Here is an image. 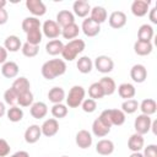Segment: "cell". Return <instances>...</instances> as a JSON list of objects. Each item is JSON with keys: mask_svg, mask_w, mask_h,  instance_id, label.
<instances>
[{"mask_svg": "<svg viewBox=\"0 0 157 157\" xmlns=\"http://www.w3.org/2000/svg\"><path fill=\"white\" fill-rule=\"evenodd\" d=\"M42 76L47 80H54L66 72V63L63 59H50L40 67Z\"/></svg>", "mask_w": 157, "mask_h": 157, "instance_id": "1", "label": "cell"}, {"mask_svg": "<svg viewBox=\"0 0 157 157\" xmlns=\"http://www.w3.org/2000/svg\"><path fill=\"white\" fill-rule=\"evenodd\" d=\"M86 48V43L83 39L80 38H75L72 40H69L66 44H64L63 52H61V56L63 60L65 61H72L77 58L78 54H81Z\"/></svg>", "mask_w": 157, "mask_h": 157, "instance_id": "2", "label": "cell"}, {"mask_svg": "<svg viewBox=\"0 0 157 157\" xmlns=\"http://www.w3.org/2000/svg\"><path fill=\"white\" fill-rule=\"evenodd\" d=\"M86 96V91L82 86L80 85H75L70 88L67 96L65 97L66 101V105L69 108H78L81 105V103L83 102Z\"/></svg>", "mask_w": 157, "mask_h": 157, "instance_id": "3", "label": "cell"}, {"mask_svg": "<svg viewBox=\"0 0 157 157\" xmlns=\"http://www.w3.org/2000/svg\"><path fill=\"white\" fill-rule=\"evenodd\" d=\"M93 66L101 74H109L114 69V61L108 55H98L93 61Z\"/></svg>", "mask_w": 157, "mask_h": 157, "instance_id": "4", "label": "cell"}, {"mask_svg": "<svg viewBox=\"0 0 157 157\" xmlns=\"http://www.w3.org/2000/svg\"><path fill=\"white\" fill-rule=\"evenodd\" d=\"M151 124H152V119L151 117L148 115H145V114H139L136 118H135V121H134V129H135V132L136 134H140V135H145L150 131L151 129Z\"/></svg>", "mask_w": 157, "mask_h": 157, "instance_id": "5", "label": "cell"}, {"mask_svg": "<svg viewBox=\"0 0 157 157\" xmlns=\"http://www.w3.org/2000/svg\"><path fill=\"white\" fill-rule=\"evenodd\" d=\"M42 33L49 39H56L61 34V27L54 20H47L42 25Z\"/></svg>", "mask_w": 157, "mask_h": 157, "instance_id": "6", "label": "cell"}, {"mask_svg": "<svg viewBox=\"0 0 157 157\" xmlns=\"http://www.w3.org/2000/svg\"><path fill=\"white\" fill-rule=\"evenodd\" d=\"M151 1L150 0H134L131 4V13L136 17H144L148 13Z\"/></svg>", "mask_w": 157, "mask_h": 157, "instance_id": "7", "label": "cell"}, {"mask_svg": "<svg viewBox=\"0 0 157 157\" xmlns=\"http://www.w3.org/2000/svg\"><path fill=\"white\" fill-rule=\"evenodd\" d=\"M40 130H42V135L47 136V137H52L54 135L58 134L59 131V121L55 118H49L47 120L43 121V124L40 125Z\"/></svg>", "mask_w": 157, "mask_h": 157, "instance_id": "8", "label": "cell"}, {"mask_svg": "<svg viewBox=\"0 0 157 157\" xmlns=\"http://www.w3.org/2000/svg\"><path fill=\"white\" fill-rule=\"evenodd\" d=\"M80 29L83 32V34L86 37H96L99 32H101V25H97L96 22H93L90 17H86L82 23Z\"/></svg>", "mask_w": 157, "mask_h": 157, "instance_id": "9", "label": "cell"}, {"mask_svg": "<svg viewBox=\"0 0 157 157\" xmlns=\"http://www.w3.org/2000/svg\"><path fill=\"white\" fill-rule=\"evenodd\" d=\"M75 142L76 145L82 148V150H86L88 147H91L92 142H93V137H92V134L88 131V130H78L76 136H75Z\"/></svg>", "mask_w": 157, "mask_h": 157, "instance_id": "10", "label": "cell"}, {"mask_svg": "<svg viewBox=\"0 0 157 157\" xmlns=\"http://www.w3.org/2000/svg\"><path fill=\"white\" fill-rule=\"evenodd\" d=\"M26 7L33 15V17H37V18L45 15V12H47V7L42 0H27Z\"/></svg>", "mask_w": 157, "mask_h": 157, "instance_id": "11", "label": "cell"}, {"mask_svg": "<svg viewBox=\"0 0 157 157\" xmlns=\"http://www.w3.org/2000/svg\"><path fill=\"white\" fill-rule=\"evenodd\" d=\"M91 5L86 0H76L72 4V13L77 17L86 18L91 12Z\"/></svg>", "mask_w": 157, "mask_h": 157, "instance_id": "12", "label": "cell"}, {"mask_svg": "<svg viewBox=\"0 0 157 157\" xmlns=\"http://www.w3.org/2000/svg\"><path fill=\"white\" fill-rule=\"evenodd\" d=\"M126 15L123 11H113L108 17V23L112 28L119 29L126 25Z\"/></svg>", "mask_w": 157, "mask_h": 157, "instance_id": "13", "label": "cell"}, {"mask_svg": "<svg viewBox=\"0 0 157 157\" xmlns=\"http://www.w3.org/2000/svg\"><path fill=\"white\" fill-rule=\"evenodd\" d=\"M130 77L136 83H142L147 78V69L142 64H135L130 69Z\"/></svg>", "mask_w": 157, "mask_h": 157, "instance_id": "14", "label": "cell"}, {"mask_svg": "<svg viewBox=\"0 0 157 157\" xmlns=\"http://www.w3.org/2000/svg\"><path fill=\"white\" fill-rule=\"evenodd\" d=\"M42 136V130L40 126L37 124H32L29 125L26 131H25V141L27 144H36Z\"/></svg>", "mask_w": 157, "mask_h": 157, "instance_id": "15", "label": "cell"}, {"mask_svg": "<svg viewBox=\"0 0 157 157\" xmlns=\"http://www.w3.org/2000/svg\"><path fill=\"white\" fill-rule=\"evenodd\" d=\"M114 142L109 139H102L97 142L96 145V152L98 155H102V156H109L114 152Z\"/></svg>", "mask_w": 157, "mask_h": 157, "instance_id": "16", "label": "cell"}, {"mask_svg": "<svg viewBox=\"0 0 157 157\" xmlns=\"http://www.w3.org/2000/svg\"><path fill=\"white\" fill-rule=\"evenodd\" d=\"M29 113L34 119H43L48 114V105L44 102H33L29 107Z\"/></svg>", "mask_w": 157, "mask_h": 157, "instance_id": "17", "label": "cell"}, {"mask_svg": "<svg viewBox=\"0 0 157 157\" xmlns=\"http://www.w3.org/2000/svg\"><path fill=\"white\" fill-rule=\"evenodd\" d=\"M145 147V139L140 134H132L128 140V148L131 152H140Z\"/></svg>", "mask_w": 157, "mask_h": 157, "instance_id": "18", "label": "cell"}, {"mask_svg": "<svg viewBox=\"0 0 157 157\" xmlns=\"http://www.w3.org/2000/svg\"><path fill=\"white\" fill-rule=\"evenodd\" d=\"M61 28L75 23V15L70 10H61L56 13V21H55Z\"/></svg>", "mask_w": 157, "mask_h": 157, "instance_id": "19", "label": "cell"}, {"mask_svg": "<svg viewBox=\"0 0 157 157\" xmlns=\"http://www.w3.org/2000/svg\"><path fill=\"white\" fill-rule=\"evenodd\" d=\"M11 88H12V90L16 92V94L18 96V94H22V93H25V92L31 91V90H29V88H31V83H29V81H28L27 77L20 76V77H17V78L12 82Z\"/></svg>", "mask_w": 157, "mask_h": 157, "instance_id": "20", "label": "cell"}, {"mask_svg": "<svg viewBox=\"0 0 157 157\" xmlns=\"http://www.w3.org/2000/svg\"><path fill=\"white\" fill-rule=\"evenodd\" d=\"M108 17V13H107V10L103 7V6H94L91 9V12H90V18L96 22L97 25H102L103 22H105Z\"/></svg>", "mask_w": 157, "mask_h": 157, "instance_id": "21", "label": "cell"}, {"mask_svg": "<svg viewBox=\"0 0 157 157\" xmlns=\"http://www.w3.org/2000/svg\"><path fill=\"white\" fill-rule=\"evenodd\" d=\"M118 94L124 98V99H131L135 97L136 94V88L132 83H129V82H123L118 86Z\"/></svg>", "mask_w": 157, "mask_h": 157, "instance_id": "22", "label": "cell"}, {"mask_svg": "<svg viewBox=\"0 0 157 157\" xmlns=\"http://www.w3.org/2000/svg\"><path fill=\"white\" fill-rule=\"evenodd\" d=\"M139 109L141 110V114L151 117L157 110V103L153 98H145L141 103H139Z\"/></svg>", "mask_w": 157, "mask_h": 157, "instance_id": "23", "label": "cell"}, {"mask_svg": "<svg viewBox=\"0 0 157 157\" xmlns=\"http://www.w3.org/2000/svg\"><path fill=\"white\" fill-rule=\"evenodd\" d=\"M155 36V31H153V27L148 23H144L139 27V31H137V40H141V42H151V39L153 38Z\"/></svg>", "mask_w": 157, "mask_h": 157, "instance_id": "24", "label": "cell"}, {"mask_svg": "<svg viewBox=\"0 0 157 157\" xmlns=\"http://www.w3.org/2000/svg\"><path fill=\"white\" fill-rule=\"evenodd\" d=\"M18 65L15 61H6L1 66V74L6 78H13L18 75Z\"/></svg>", "mask_w": 157, "mask_h": 157, "instance_id": "25", "label": "cell"}, {"mask_svg": "<svg viewBox=\"0 0 157 157\" xmlns=\"http://www.w3.org/2000/svg\"><path fill=\"white\" fill-rule=\"evenodd\" d=\"M153 50V45L151 42H141V40H136L134 43V52L135 54L140 55V56H146L150 55Z\"/></svg>", "mask_w": 157, "mask_h": 157, "instance_id": "26", "label": "cell"}, {"mask_svg": "<svg viewBox=\"0 0 157 157\" xmlns=\"http://www.w3.org/2000/svg\"><path fill=\"white\" fill-rule=\"evenodd\" d=\"M65 91L63 87L60 86H55V87H52L48 92V99L53 103V104H56V103H63V101L65 99Z\"/></svg>", "mask_w": 157, "mask_h": 157, "instance_id": "27", "label": "cell"}, {"mask_svg": "<svg viewBox=\"0 0 157 157\" xmlns=\"http://www.w3.org/2000/svg\"><path fill=\"white\" fill-rule=\"evenodd\" d=\"M98 82H99L101 87L103 88L104 96H112V94L117 91V83H115V81H114L112 77H109V76H103Z\"/></svg>", "mask_w": 157, "mask_h": 157, "instance_id": "28", "label": "cell"}, {"mask_svg": "<svg viewBox=\"0 0 157 157\" xmlns=\"http://www.w3.org/2000/svg\"><path fill=\"white\" fill-rule=\"evenodd\" d=\"M21 47H22L21 39H20L17 36H15V34L6 37V39H5V42H4V48H5L7 52H11V53L18 52V50L21 49Z\"/></svg>", "mask_w": 157, "mask_h": 157, "instance_id": "29", "label": "cell"}, {"mask_svg": "<svg viewBox=\"0 0 157 157\" xmlns=\"http://www.w3.org/2000/svg\"><path fill=\"white\" fill-rule=\"evenodd\" d=\"M108 114H109V119H110V124L112 126H120L125 123V117L126 114L121 110V109H108Z\"/></svg>", "mask_w": 157, "mask_h": 157, "instance_id": "30", "label": "cell"}, {"mask_svg": "<svg viewBox=\"0 0 157 157\" xmlns=\"http://www.w3.org/2000/svg\"><path fill=\"white\" fill-rule=\"evenodd\" d=\"M21 27H22V31H23L25 33H28L29 31L42 28V23H40V21H39L37 17L29 16V17L23 18V21H22V23H21Z\"/></svg>", "mask_w": 157, "mask_h": 157, "instance_id": "31", "label": "cell"}, {"mask_svg": "<svg viewBox=\"0 0 157 157\" xmlns=\"http://www.w3.org/2000/svg\"><path fill=\"white\" fill-rule=\"evenodd\" d=\"M92 132H93V135L97 136V137H104V136H107V135L110 132V128L107 126V125H104V124L97 118V119H94L93 123H92Z\"/></svg>", "mask_w": 157, "mask_h": 157, "instance_id": "32", "label": "cell"}, {"mask_svg": "<svg viewBox=\"0 0 157 157\" xmlns=\"http://www.w3.org/2000/svg\"><path fill=\"white\" fill-rule=\"evenodd\" d=\"M63 48H64V43L60 39H52L45 44V52L53 56L61 54Z\"/></svg>", "mask_w": 157, "mask_h": 157, "instance_id": "33", "label": "cell"}, {"mask_svg": "<svg viewBox=\"0 0 157 157\" xmlns=\"http://www.w3.org/2000/svg\"><path fill=\"white\" fill-rule=\"evenodd\" d=\"M76 67L77 70L81 72V74H90L93 69V61L91 60L90 56H81L77 59V63H76Z\"/></svg>", "mask_w": 157, "mask_h": 157, "instance_id": "34", "label": "cell"}, {"mask_svg": "<svg viewBox=\"0 0 157 157\" xmlns=\"http://www.w3.org/2000/svg\"><path fill=\"white\" fill-rule=\"evenodd\" d=\"M80 31H81V29H80L78 25L71 23V25H69V26L61 28V36H63L65 39H67V40H69V39L72 40V39H75V38L78 36Z\"/></svg>", "mask_w": 157, "mask_h": 157, "instance_id": "35", "label": "cell"}, {"mask_svg": "<svg viewBox=\"0 0 157 157\" xmlns=\"http://www.w3.org/2000/svg\"><path fill=\"white\" fill-rule=\"evenodd\" d=\"M6 117L12 123H18L22 120L23 118V110L17 107V105H13V107H10L7 110H6Z\"/></svg>", "mask_w": 157, "mask_h": 157, "instance_id": "36", "label": "cell"}, {"mask_svg": "<svg viewBox=\"0 0 157 157\" xmlns=\"http://www.w3.org/2000/svg\"><path fill=\"white\" fill-rule=\"evenodd\" d=\"M26 42L29 43V44H33V45H39L42 39H43V33H42V29H33V31H29L28 33H26Z\"/></svg>", "mask_w": 157, "mask_h": 157, "instance_id": "37", "label": "cell"}, {"mask_svg": "<svg viewBox=\"0 0 157 157\" xmlns=\"http://www.w3.org/2000/svg\"><path fill=\"white\" fill-rule=\"evenodd\" d=\"M88 96L90 98L97 101V99H101L104 97V92H103V88L101 87L99 82H93L88 87Z\"/></svg>", "mask_w": 157, "mask_h": 157, "instance_id": "38", "label": "cell"}, {"mask_svg": "<svg viewBox=\"0 0 157 157\" xmlns=\"http://www.w3.org/2000/svg\"><path fill=\"white\" fill-rule=\"evenodd\" d=\"M67 105L63 104V103H56V104H53L52 109H50V113L55 118V119H61V118H65L67 115Z\"/></svg>", "mask_w": 157, "mask_h": 157, "instance_id": "39", "label": "cell"}, {"mask_svg": "<svg viewBox=\"0 0 157 157\" xmlns=\"http://www.w3.org/2000/svg\"><path fill=\"white\" fill-rule=\"evenodd\" d=\"M139 109V102L134 98L131 99H125L121 103V110L125 114H134L136 110Z\"/></svg>", "mask_w": 157, "mask_h": 157, "instance_id": "40", "label": "cell"}, {"mask_svg": "<svg viewBox=\"0 0 157 157\" xmlns=\"http://www.w3.org/2000/svg\"><path fill=\"white\" fill-rule=\"evenodd\" d=\"M33 101H34V97L31 91L17 96V104H20V107H31L33 104Z\"/></svg>", "mask_w": 157, "mask_h": 157, "instance_id": "41", "label": "cell"}, {"mask_svg": "<svg viewBox=\"0 0 157 157\" xmlns=\"http://www.w3.org/2000/svg\"><path fill=\"white\" fill-rule=\"evenodd\" d=\"M21 52L27 58H33L38 54L39 52V45H33V44H29V43H23L22 47H21Z\"/></svg>", "mask_w": 157, "mask_h": 157, "instance_id": "42", "label": "cell"}, {"mask_svg": "<svg viewBox=\"0 0 157 157\" xmlns=\"http://www.w3.org/2000/svg\"><path fill=\"white\" fill-rule=\"evenodd\" d=\"M4 102L6 104H9L10 107H13L17 104V94L11 87L4 92Z\"/></svg>", "mask_w": 157, "mask_h": 157, "instance_id": "43", "label": "cell"}, {"mask_svg": "<svg viewBox=\"0 0 157 157\" xmlns=\"http://www.w3.org/2000/svg\"><path fill=\"white\" fill-rule=\"evenodd\" d=\"M81 108L85 113H93L97 109V102L92 98H85L81 103Z\"/></svg>", "mask_w": 157, "mask_h": 157, "instance_id": "44", "label": "cell"}, {"mask_svg": "<svg viewBox=\"0 0 157 157\" xmlns=\"http://www.w3.org/2000/svg\"><path fill=\"white\" fill-rule=\"evenodd\" d=\"M142 150H144V152H142L144 157H157V146L155 144L147 145Z\"/></svg>", "mask_w": 157, "mask_h": 157, "instance_id": "45", "label": "cell"}, {"mask_svg": "<svg viewBox=\"0 0 157 157\" xmlns=\"http://www.w3.org/2000/svg\"><path fill=\"white\" fill-rule=\"evenodd\" d=\"M11 151L9 142L5 139H0V157H6Z\"/></svg>", "mask_w": 157, "mask_h": 157, "instance_id": "46", "label": "cell"}, {"mask_svg": "<svg viewBox=\"0 0 157 157\" xmlns=\"http://www.w3.org/2000/svg\"><path fill=\"white\" fill-rule=\"evenodd\" d=\"M148 18H150L151 23L157 25V9L156 7H152L148 10Z\"/></svg>", "mask_w": 157, "mask_h": 157, "instance_id": "47", "label": "cell"}, {"mask_svg": "<svg viewBox=\"0 0 157 157\" xmlns=\"http://www.w3.org/2000/svg\"><path fill=\"white\" fill-rule=\"evenodd\" d=\"M6 61H7V50L4 48V45H0V64L2 65Z\"/></svg>", "mask_w": 157, "mask_h": 157, "instance_id": "48", "label": "cell"}, {"mask_svg": "<svg viewBox=\"0 0 157 157\" xmlns=\"http://www.w3.org/2000/svg\"><path fill=\"white\" fill-rule=\"evenodd\" d=\"M9 20V13L5 9H0V26L1 25H5Z\"/></svg>", "mask_w": 157, "mask_h": 157, "instance_id": "49", "label": "cell"}, {"mask_svg": "<svg viewBox=\"0 0 157 157\" xmlns=\"http://www.w3.org/2000/svg\"><path fill=\"white\" fill-rule=\"evenodd\" d=\"M10 157H29V153L27 151H17V152L12 153Z\"/></svg>", "mask_w": 157, "mask_h": 157, "instance_id": "50", "label": "cell"}, {"mask_svg": "<svg viewBox=\"0 0 157 157\" xmlns=\"http://www.w3.org/2000/svg\"><path fill=\"white\" fill-rule=\"evenodd\" d=\"M6 114V107H5V103L4 102H0V118L4 117Z\"/></svg>", "mask_w": 157, "mask_h": 157, "instance_id": "51", "label": "cell"}, {"mask_svg": "<svg viewBox=\"0 0 157 157\" xmlns=\"http://www.w3.org/2000/svg\"><path fill=\"white\" fill-rule=\"evenodd\" d=\"M156 128H157V120H152V124H151V129H150V130H152V132H153L155 135L157 134Z\"/></svg>", "mask_w": 157, "mask_h": 157, "instance_id": "52", "label": "cell"}, {"mask_svg": "<svg viewBox=\"0 0 157 157\" xmlns=\"http://www.w3.org/2000/svg\"><path fill=\"white\" fill-rule=\"evenodd\" d=\"M129 157H144V155L141 152H131V155Z\"/></svg>", "mask_w": 157, "mask_h": 157, "instance_id": "53", "label": "cell"}, {"mask_svg": "<svg viewBox=\"0 0 157 157\" xmlns=\"http://www.w3.org/2000/svg\"><path fill=\"white\" fill-rule=\"evenodd\" d=\"M6 6V1L5 0H0V9H5Z\"/></svg>", "mask_w": 157, "mask_h": 157, "instance_id": "54", "label": "cell"}, {"mask_svg": "<svg viewBox=\"0 0 157 157\" xmlns=\"http://www.w3.org/2000/svg\"><path fill=\"white\" fill-rule=\"evenodd\" d=\"M61 157H69V156H61Z\"/></svg>", "mask_w": 157, "mask_h": 157, "instance_id": "55", "label": "cell"}]
</instances>
